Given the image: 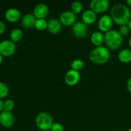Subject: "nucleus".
Returning <instances> with one entry per match:
<instances>
[{"instance_id": "6ab92c4d", "label": "nucleus", "mask_w": 131, "mask_h": 131, "mask_svg": "<svg viewBox=\"0 0 131 131\" xmlns=\"http://www.w3.org/2000/svg\"><path fill=\"white\" fill-rule=\"evenodd\" d=\"M23 36V33L21 29H19V28H15V29H12V31L10 32V40L12 41L14 43L18 42L22 39Z\"/></svg>"}, {"instance_id": "5701e85b", "label": "nucleus", "mask_w": 131, "mask_h": 131, "mask_svg": "<svg viewBox=\"0 0 131 131\" xmlns=\"http://www.w3.org/2000/svg\"><path fill=\"white\" fill-rule=\"evenodd\" d=\"M9 89L8 86L3 82H0V99L5 98L8 95Z\"/></svg>"}, {"instance_id": "0eeeda50", "label": "nucleus", "mask_w": 131, "mask_h": 131, "mask_svg": "<svg viewBox=\"0 0 131 131\" xmlns=\"http://www.w3.org/2000/svg\"><path fill=\"white\" fill-rule=\"evenodd\" d=\"M59 20L63 25L66 26H70L74 25L75 23L76 15L72 11L66 10V11L63 12L60 14Z\"/></svg>"}, {"instance_id": "4468645a", "label": "nucleus", "mask_w": 131, "mask_h": 131, "mask_svg": "<svg viewBox=\"0 0 131 131\" xmlns=\"http://www.w3.org/2000/svg\"><path fill=\"white\" fill-rule=\"evenodd\" d=\"M62 24L56 19H51L47 22V30L52 34H58L62 29Z\"/></svg>"}, {"instance_id": "b1692460", "label": "nucleus", "mask_w": 131, "mask_h": 131, "mask_svg": "<svg viewBox=\"0 0 131 131\" xmlns=\"http://www.w3.org/2000/svg\"><path fill=\"white\" fill-rule=\"evenodd\" d=\"M14 102L12 100L8 99L4 102V110L8 112H11L14 107Z\"/></svg>"}, {"instance_id": "2f4dec72", "label": "nucleus", "mask_w": 131, "mask_h": 131, "mask_svg": "<svg viewBox=\"0 0 131 131\" xmlns=\"http://www.w3.org/2000/svg\"><path fill=\"white\" fill-rule=\"evenodd\" d=\"M126 2H127V5L131 7V0H127Z\"/></svg>"}, {"instance_id": "39448f33", "label": "nucleus", "mask_w": 131, "mask_h": 131, "mask_svg": "<svg viewBox=\"0 0 131 131\" xmlns=\"http://www.w3.org/2000/svg\"><path fill=\"white\" fill-rule=\"evenodd\" d=\"M16 46L10 40H4L0 42V54L3 56L9 57L15 53Z\"/></svg>"}, {"instance_id": "a211bd4d", "label": "nucleus", "mask_w": 131, "mask_h": 131, "mask_svg": "<svg viewBox=\"0 0 131 131\" xmlns=\"http://www.w3.org/2000/svg\"><path fill=\"white\" fill-rule=\"evenodd\" d=\"M119 60L124 63L131 62V50L129 49H124L121 50L118 54Z\"/></svg>"}, {"instance_id": "cd10ccee", "label": "nucleus", "mask_w": 131, "mask_h": 131, "mask_svg": "<svg viewBox=\"0 0 131 131\" xmlns=\"http://www.w3.org/2000/svg\"><path fill=\"white\" fill-rule=\"evenodd\" d=\"M127 88L128 91L131 93V78L129 79L127 83Z\"/></svg>"}, {"instance_id": "4be33fe9", "label": "nucleus", "mask_w": 131, "mask_h": 131, "mask_svg": "<svg viewBox=\"0 0 131 131\" xmlns=\"http://www.w3.org/2000/svg\"><path fill=\"white\" fill-rule=\"evenodd\" d=\"M84 67V63L80 59H75L73 60V61L71 63V69L74 70H81Z\"/></svg>"}, {"instance_id": "473e14b6", "label": "nucleus", "mask_w": 131, "mask_h": 131, "mask_svg": "<svg viewBox=\"0 0 131 131\" xmlns=\"http://www.w3.org/2000/svg\"><path fill=\"white\" fill-rule=\"evenodd\" d=\"M129 46H130V47L131 48V37L130 38H129Z\"/></svg>"}, {"instance_id": "7ed1b4c3", "label": "nucleus", "mask_w": 131, "mask_h": 131, "mask_svg": "<svg viewBox=\"0 0 131 131\" xmlns=\"http://www.w3.org/2000/svg\"><path fill=\"white\" fill-rule=\"evenodd\" d=\"M104 42L109 48L116 50L118 49L122 43V36L118 31L111 29L105 34Z\"/></svg>"}, {"instance_id": "bb28decb", "label": "nucleus", "mask_w": 131, "mask_h": 131, "mask_svg": "<svg viewBox=\"0 0 131 131\" xmlns=\"http://www.w3.org/2000/svg\"><path fill=\"white\" fill-rule=\"evenodd\" d=\"M5 29H6L5 24L3 21L0 20V35L5 31Z\"/></svg>"}, {"instance_id": "f3484780", "label": "nucleus", "mask_w": 131, "mask_h": 131, "mask_svg": "<svg viewBox=\"0 0 131 131\" xmlns=\"http://www.w3.org/2000/svg\"><path fill=\"white\" fill-rule=\"evenodd\" d=\"M90 39L91 42L93 45L97 47H99V46H102L104 41V36L102 35L101 32L95 31L92 34Z\"/></svg>"}, {"instance_id": "9b49d317", "label": "nucleus", "mask_w": 131, "mask_h": 131, "mask_svg": "<svg viewBox=\"0 0 131 131\" xmlns=\"http://www.w3.org/2000/svg\"><path fill=\"white\" fill-rule=\"evenodd\" d=\"M80 80V73L79 71L70 69L66 73L65 76V82L67 85L74 86Z\"/></svg>"}, {"instance_id": "393cba45", "label": "nucleus", "mask_w": 131, "mask_h": 131, "mask_svg": "<svg viewBox=\"0 0 131 131\" xmlns=\"http://www.w3.org/2000/svg\"><path fill=\"white\" fill-rule=\"evenodd\" d=\"M50 130L51 131H63L64 128L63 126L61 124L58 122H56L53 123Z\"/></svg>"}, {"instance_id": "a878e982", "label": "nucleus", "mask_w": 131, "mask_h": 131, "mask_svg": "<svg viewBox=\"0 0 131 131\" xmlns=\"http://www.w3.org/2000/svg\"><path fill=\"white\" fill-rule=\"evenodd\" d=\"M129 27L127 25H124V26H121L120 27V29H119V33H120L122 36H126L129 34Z\"/></svg>"}, {"instance_id": "ddd939ff", "label": "nucleus", "mask_w": 131, "mask_h": 131, "mask_svg": "<svg viewBox=\"0 0 131 131\" xmlns=\"http://www.w3.org/2000/svg\"><path fill=\"white\" fill-rule=\"evenodd\" d=\"M5 19L10 23H16L20 19V12L18 9L10 8L5 12Z\"/></svg>"}, {"instance_id": "f257e3e1", "label": "nucleus", "mask_w": 131, "mask_h": 131, "mask_svg": "<svg viewBox=\"0 0 131 131\" xmlns=\"http://www.w3.org/2000/svg\"><path fill=\"white\" fill-rule=\"evenodd\" d=\"M111 17L116 24L127 25L131 19V12L129 7L124 4H115L111 9Z\"/></svg>"}, {"instance_id": "c756f323", "label": "nucleus", "mask_w": 131, "mask_h": 131, "mask_svg": "<svg viewBox=\"0 0 131 131\" xmlns=\"http://www.w3.org/2000/svg\"><path fill=\"white\" fill-rule=\"evenodd\" d=\"M3 61V56L0 54V64L2 63Z\"/></svg>"}, {"instance_id": "f704fd0d", "label": "nucleus", "mask_w": 131, "mask_h": 131, "mask_svg": "<svg viewBox=\"0 0 131 131\" xmlns=\"http://www.w3.org/2000/svg\"><path fill=\"white\" fill-rule=\"evenodd\" d=\"M46 131H51V130H46Z\"/></svg>"}, {"instance_id": "f03ea898", "label": "nucleus", "mask_w": 131, "mask_h": 131, "mask_svg": "<svg viewBox=\"0 0 131 131\" xmlns=\"http://www.w3.org/2000/svg\"><path fill=\"white\" fill-rule=\"evenodd\" d=\"M110 58V51L104 46L96 47L90 54V60L92 63L98 65L106 63Z\"/></svg>"}, {"instance_id": "dca6fc26", "label": "nucleus", "mask_w": 131, "mask_h": 131, "mask_svg": "<svg viewBox=\"0 0 131 131\" xmlns=\"http://www.w3.org/2000/svg\"><path fill=\"white\" fill-rule=\"evenodd\" d=\"M37 20L33 14H27L23 16L22 19V24L25 28H31L35 26V21Z\"/></svg>"}, {"instance_id": "2eb2a0df", "label": "nucleus", "mask_w": 131, "mask_h": 131, "mask_svg": "<svg viewBox=\"0 0 131 131\" xmlns=\"http://www.w3.org/2000/svg\"><path fill=\"white\" fill-rule=\"evenodd\" d=\"M97 19V15L96 13L94 12L93 10H86L82 14V20L83 22L87 24H92L95 22Z\"/></svg>"}, {"instance_id": "6e6552de", "label": "nucleus", "mask_w": 131, "mask_h": 131, "mask_svg": "<svg viewBox=\"0 0 131 131\" xmlns=\"http://www.w3.org/2000/svg\"><path fill=\"white\" fill-rule=\"evenodd\" d=\"M72 32L77 38H83L88 35V27L83 22H77L73 25Z\"/></svg>"}, {"instance_id": "aec40b11", "label": "nucleus", "mask_w": 131, "mask_h": 131, "mask_svg": "<svg viewBox=\"0 0 131 131\" xmlns=\"http://www.w3.org/2000/svg\"><path fill=\"white\" fill-rule=\"evenodd\" d=\"M35 27L39 31H43L47 28V22L44 19H38L36 20Z\"/></svg>"}, {"instance_id": "423d86ee", "label": "nucleus", "mask_w": 131, "mask_h": 131, "mask_svg": "<svg viewBox=\"0 0 131 131\" xmlns=\"http://www.w3.org/2000/svg\"><path fill=\"white\" fill-rule=\"evenodd\" d=\"M110 1L108 0H92L90 3L91 10L96 14L104 13L108 9Z\"/></svg>"}, {"instance_id": "c85d7f7f", "label": "nucleus", "mask_w": 131, "mask_h": 131, "mask_svg": "<svg viewBox=\"0 0 131 131\" xmlns=\"http://www.w3.org/2000/svg\"><path fill=\"white\" fill-rule=\"evenodd\" d=\"M4 110V102H3L2 100L0 99V113L2 112Z\"/></svg>"}, {"instance_id": "72a5a7b5", "label": "nucleus", "mask_w": 131, "mask_h": 131, "mask_svg": "<svg viewBox=\"0 0 131 131\" xmlns=\"http://www.w3.org/2000/svg\"><path fill=\"white\" fill-rule=\"evenodd\" d=\"M127 131H131V127L130 128H129V129H128V130Z\"/></svg>"}, {"instance_id": "9d476101", "label": "nucleus", "mask_w": 131, "mask_h": 131, "mask_svg": "<svg viewBox=\"0 0 131 131\" xmlns=\"http://www.w3.org/2000/svg\"><path fill=\"white\" fill-rule=\"evenodd\" d=\"M113 19L111 18V15H104L100 18L99 20L98 26L99 28L102 32L110 31L111 30L113 27Z\"/></svg>"}, {"instance_id": "412c9836", "label": "nucleus", "mask_w": 131, "mask_h": 131, "mask_svg": "<svg viewBox=\"0 0 131 131\" xmlns=\"http://www.w3.org/2000/svg\"><path fill=\"white\" fill-rule=\"evenodd\" d=\"M83 10V4L79 1H75L72 3L71 11L75 14H79Z\"/></svg>"}, {"instance_id": "1a4fd4ad", "label": "nucleus", "mask_w": 131, "mask_h": 131, "mask_svg": "<svg viewBox=\"0 0 131 131\" xmlns=\"http://www.w3.org/2000/svg\"><path fill=\"white\" fill-rule=\"evenodd\" d=\"M15 123V118L11 112L5 110L0 113V124L5 128H10Z\"/></svg>"}, {"instance_id": "7c9ffc66", "label": "nucleus", "mask_w": 131, "mask_h": 131, "mask_svg": "<svg viewBox=\"0 0 131 131\" xmlns=\"http://www.w3.org/2000/svg\"><path fill=\"white\" fill-rule=\"evenodd\" d=\"M127 26H128V27H129V29L131 31V19L130 20V21L129 22V23L127 24Z\"/></svg>"}, {"instance_id": "f8f14e48", "label": "nucleus", "mask_w": 131, "mask_h": 131, "mask_svg": "<svg viewBox=\"0 0 131 131\" xmlns=\"http://www.w3.org/2000/svg\"><path fill=\"white\" fill-rule=\"evenodd\" d=\"M49 13V8L44 3H39L35 7L33 15L36 19H44Z\"/></svg>"}, {"instance_id": "20e7f679", "label": "nucleus", "mask_w": 131, "mask_h": 131, "mask_svg": "<svg viewBox=\"0 0 131 131\" xmlns=\"http://www.w3.org/2000/svg\"><path fill=\"white\" fill-rule=\"evenodd\" d=\"M35 124L38 129L40 130H48L51 129L53 124V119L49 113L42 112L36 117Z\"/></svg>"}]
</instances>
